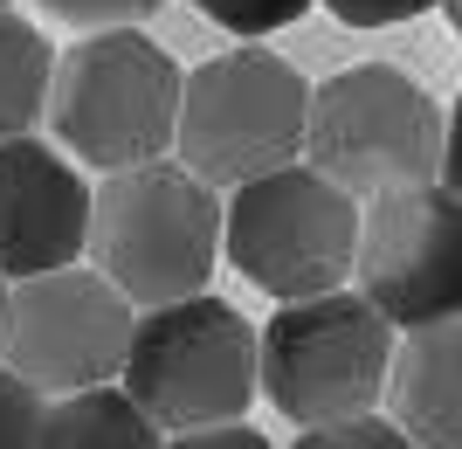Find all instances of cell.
<instances>
[{
	"mask_svg": "<svg viewBox=\"0 0 462 449\" xmlns=\"http://www.w3.org/2000/svg\"><path fill=\"white\" fill-rule=\"evenodd\" d=\"M138 332V304L117 291L97 263H69V270L28 276L7 291V325H0V367H14L28 388L83 394L125 380Z\"/></svg>",
	"mask_w": 462,
	"mask_h": 449,
	"instance_id": "ba28073f",
	"label": "cell"
},
{
	"mask_svg": "<svg viewBox=\"0 0 462 449\" xmlns=\"http://www.w3.org/2000/svg\"><path fill=\"white\" fill-rule=\"evenodd\" d=\"M442 14H448V28H456V42H462V0H442Z\"/></svg>",
	"mask_w": 462,
	"mask_h": 449,
	"instance_id": "44dd1931",
	"label": "cell"
},
{
	"mask_svg": "<svg viewBox=\"0 0 462 449\" xmlns=\"http://www.w3.org/2000/svg\"><path fill=\"white\" fill-rule=\"evenodd\" d=\"M0 449H49V394L0 367Z\"/></svg>",
	"mask_w": 462,
	"mask_h": 449,
	"instance_id": "5bb4252c",
	"label": "cell"
},
{
	"mask_svg": "<svg viewBox=\"0 0 462 449\" xmlns=\"http://www.w3.org/2000/svg\"><path fill=\"white\" fill-rule=\"evenodd\" d=\"M0 7H14V0H0Z\"/></svg>",
	"mask_w": 462,
	"mask_h": 449,
	"instance_id": "603a6c76",
	"label": "cell"
},
{
	"mask_svg": "<svg viewBox=\"0 0 462 449\" xmlns=\"http://www.w3.org/2000/svg\"><path fill=\"white\" fill-rule=\"evenodd\" d=\"M304 138H310V83L276 49L242 42V49L193 62L173 153L208 187L235 194V187L276 173L290 159H304Z\"/></svg>",
	"mask_w": 462,
	"mask_h": 449,
	"instance_id": "277c9868",
	"label": "cell"
},
{
	"mask_svg": "<svg viewBox=\"0 0 462 449\" xmlns=\"http://www.w3.org/2000/svg\"><path fill=\"white\" fill-rule=\"evenodd\" d=\"M442 138L448 117L393 62H359L310 90L304 159L359 201H380L414 180H442Z\"/></svg>",
	"mask_w": 462,
	"mask_h": 449,
	"instance_id": "52a82bcc",
	"label": "cell"
},
{
	"mask_svg": "<svg viewBox=\"0 0 462 449\" xmlns=\"http://www.w3.org/2000/svg\"><path fill=\"white\" fill-rule=\"evenodd\" d=\"M166 449H276L263 429L249 422H221V429H187V435H166Z\"/></svg>",
	"mask_w": 462,
	"mask_h": 449,
	"instance_id": "d6986e66",
	"label": "cell"
},
{
	"mask_svg": "<svg viewBox=\"0 0 462 449\" xmlns=\"http://www.w3.org/2000/svg\"><path fill=\"white\" fill-rule=\"evenodd\" d=\"M442 180L462 194V98L448 104V138H442Z\"/></svg>",
	"mask_w": 462,
	"mask_h": 449,
	"instance_id": "ffe728a7",
	"label": "cell"
},
{
	"mask_svg": "<svg viewBox=\"0 0 462 449\" xmlns=\"http://www.w3.org/2000/svg\"><path fill=\"white\" fill-rule=\"evenodd\" d=\"M297 449H421L414 435L393 422V415H352V422H318V429L297 435Z\"/></svg>",
	"mask_w": 462,
	"mask_h": 449,
	"instance_id": "e0dca14e",
	"label": "cell"
},
{
	"mask_svg": "<svg viewBox=\"0 0 462 449\" xmlns=\"http://www.w3.org/2000/svg\"><path fill=\"white\" fill-rule=\"evenodd\" d=\"M359 194L310 159H290L228 194V263L276 304L346 291L359 270Z\"/></svg>",
	"mask_w": 462,
	"mask_h": 449,
	"instance_id": "8992f818",
	"label": "cell"
},
{
	"mask_svg": "<svg viewBox=\"0 0 462 449\" xmlns=\"http://www.w3.org/2000/svg\"><path fill=\"white\" fill-rule=\"evenodd\" d=\"M125 394L166 435L242 422L249 401L263 394V332L214 291L138 312Z\"/></svg>",
	"mask_w": 462,
	"mask_h": 449,
	"instance_id": "3957f363",
	"label": "cell"
},
{
	"mask_svg": "<svg viewBox=\"0 0 462 449\" xmlns=\"http://www.w3.org/2000/svg\"><path fill=\"white\" fill-rule=\"evenodd\" d=\"M331 21H346V28H393V21H414L428 7H442V0H318Z\"/></svg>",
	"mask_w": 462,
	"mask_h": 449,
	"instance_id": "ac0fdd59",
	"label": "cell"
},
{
	"mask_svg": "<svg viewBox=\"0 0 462 449\" xmlns=\"http://www.w3.org/2000/svg\"><path fill=\"white\" fill-rule=\"evenodd\" d=\"M318 0H193V14H208L214 28H228V35L255 42V35H276L290 21H304Z\"/></svg>",
	"mask_w": 462,
	"mask_h": 449,
	"instance_id": "9a60e30c",
	"label": "cell"
},
{
	"mask_svg": "<svg viewBox=\"0 0 462 449\" xmlns=\"http://www.w3.org/2000/svg\"><path fill=\"white\" fill-rule=\"evenodd\" d=\"M393 352H401V325L366 291L297 297L263 325V394L297 429L352 422L373 415V401H386Z\"/></svg>",
	"mask_w": 462,
	"mask_h": 449,
	"instance_id": "5b68a950",
	"label": "cell"
},
{
	"mask_svg": "<svg viewBox=\"0 0 462 449\" xmlns=\"http://www.w3.org/2000/svg\"><path fill=\"white\" fill-rule=\"evenodd\" d=\"M180 104H187V70L152 35L97 28V35H77L56 62L49 132L77 166L125 173L180 145Z\"/></svg>",
	"mask_w": 462,
	"mask_h": 449,
	"instance_id": "7a4b0ae2",
	"label": "cell"
},
{
	"mask_svg": "<svg viewBox=\"0 0 462 449\" xmlns=\"http://www.w3.org/2000/svg\"><path fill=\"white\" fill-rule=\"evenodd\" d=\"M97 187H83V166L49 138H0V276L69 270L90 256Z\"/></svg>",
	"mask_w": 462,
	"mask_h": 449,
	"instance_id": "30bf717a",
	"label": "cell"
},
{
	"mask_svg": "<svg viewBox=\"0 0 462 449\" xmlns=\"http://www.w3.org/2000/svg\"><path fill=\"white\" fill-rule=\"evenodd\" d=\"M359 291L401 332L462 318V194L448 180H414V187L366 201Z\"/></svg>",
	"mask_w": 462,
	"mask_h": 449,
	"instance_id": "9c48e42d",
	"label": "cell"
},
{
	"mask_svg": "<svg viewBox=\"0 0 462 449\" xmlns=\"http://www.w3.org/2000/svg\"><path fill=\"white\" fill-rule=\"evenodd\" d=\"M7 291H14V284H7V276H0V325H7Z\"/></svg>",
	"mask_w": 462,
	"mask_h": 449,
	"instance_id": "7402d4cb",
	"label": "cell"
},
{
	"mask_svg": "<svg viewBox=\"0 0 462 449\" xmlns=\"http://www.w3.org/2000/svg\"><path fill=\"white\" fill-rule=\"evenodd\" d=\"M49 449H166V429L125 394V380H111L49 401Z\"/></svg>",
	"mask_w": 462,
	"mask_h": 449,
	"instance_id": "7c38bea8",
	"label": "cell"
},
{
	"mask_svg": "<svg viewBox=\"0 0 462 449\" xmlns=\"http://www.w3.org/2000/svg\"><path fill=\"white\" fill-rule=\"evenodd\" d=\"M386 415L421 449H462V318L401 332Z\"/></svg>",
	"mask_w": 462,
	"mask_h": 449,
	"instance_id": "8fae6325",
	"label": "cell"
},
{
	"mask_svg": "<svg viewBox=\"0 0 462 449\" xmlns=\"http://www.w3.org/2000/svg\"><path fill=\"white\" fill-rule=\"evenodd\" d=\"M56 49L28 14L0 7V138H28L49 125V90H56Z\"/></svg>",
	"mask_w": 462,
	"mask_h": 449,
	"instance_id": "4fadbf2b",
	"label": "cell"
},
{
	"mask_svg": "<svg viewBox=\"0 0 462 449\" xmlns=\"http://www.w3.org/2000/svg\"><path fill=\"white\" fill-rule=\"evenodd\" d=\"M49 21L62 28H77V35H97V28H138V21H152L166 0H35Z\"/></svg>",
	"mask_w": 462,
	"mask_h": 449,
	"instance_id": "2e32d148",
	"label": "cell"
},
{
	"mask_svg": "<svg viewBox=\"0 0 462 449\" xmlns=\"http://www.w3.org/2000/svg\"><path fill=\"white\" fill-rule=\"evenodd\" d=\"M221 256H228V201L187 159H152L97 180L90 263L138 312L200 297Z\"/></svg>",
	"mask_w": 462,
	"mask_h": 449,
	"instance_id": "6da1fadb",
	"label": "cell"
}]
</instances>
